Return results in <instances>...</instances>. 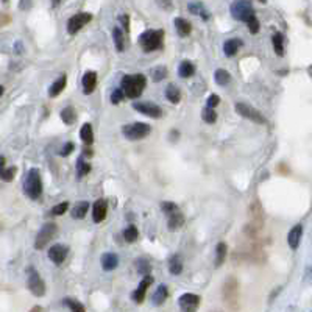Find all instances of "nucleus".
Wrapping results in <instances>:
<instances>
[{"mask_svg": "<svg viewBox=\"0 0 312 312\" xmlns=\"http://www.w3.org/2000/svg\"><path fill=\"white\" fill-rule=\"evenodd\" d=\"M147 80L142 74H134V75H125L122 78V92L128 98H138L140 97L142 90L146 89Z\"/></svg>", "mask_w": 312, "mask_h": 312, "instance_id": "nucleus-1", "label": "nucleus"}, {"mask_svg": "<svg viewBox=\"0 0 312 312\" xmlns=\"http://www.w3.org/2000/svg\"><path fill=\"white\" fill-rule=\"evenodd\" d=\"M24 192L28 198L38 200L42 194V180L38 168H30L24 181Z\"/></svg>", "mask_w": 312, "mask_h": 312, "instance_id": "nucleus-2", "label": "nucleus"}, {"mask_svg": "<svg viewBox=\"0 0 312 312\" xmlns=\"http://www.w3.org/2000/svg\"><path fill=\"white\" fill-rule=\"evenodd\" d=\"M164 32L162 30H147L139 36V44L144 52H153L162 47Z\"/></svg>", "mask_w": 312, "mask_h": 312, "instance_id": "nucleus-3", "label": "nucleus"}, {"mask_svg": "<svg viewBox=\"0 0 312 312\" xmlns=\"http://www.w3.org/2000/svg\"><path fill=\"white\" fill-rule=\"evenodd\" d=\"M152 128L148 124H144V122H134V124H130V125H124L122 126V134L130 139V140H139V139H144L150 134Z\"/></svg>", "mask_w": 312, "mask_h": 312, "instance_id": "nucleus-4", "label": "nucleus"}, {"mask_svg": "<svg viewBox=\"0 0 312 312\" xmlns=\"http://www.w3.org/2000/svg\"><path fill=\"white\" fill-rule=\"evenodd\" d=\"M231 14L234 19L248 22L254 16V10L252 6L250 0H234L231 5Z\"/></svg>", "mask_w": 312, "mask_h": 312, "instance_id": "nucleus-5", "label": "nucleus"}, {"mask_svg": "<svg viewBox=\"0 0 312 312\" xmlns=\"http://www.w3.org/2000/svg\"><path fill=\"white\" fill-rule=\"evenodd\" d=\"M56 231H58L56 224H52V222L44 224V225H42V228L39 230L38 236H36V240H34V248H36V250H42V248H46L47 244H48L52 239H54V238L56 236Z\"/></svg>", "mask_w": 312, "mask_h": 312, "instance_id": "nucleus-6", "label": "nucleus"}, {"mask_svg": "<svg viewBox=\"0 0 312 312\" xmlns=\"http://www.w3.org/2000/svg\"><path fill=\"white\" fill-rule=\"evenodd\" d=\"M224 300L225 303L231 308L236 309L238 302H239V286L236 278H228L224 284Z\"/></svg>", "mask_w": 312, "mask_h": 312, "instance_id": "nucleus-7", "label": "nucleus"}, {"mask_svg": "<svg viewBox=\"0 0 312 312\" xmlns=\"http://www.w3.org/2000/svg\"><path fill=\"white\" fill-rule=\"evenodd\" d=\"M27 284H28V289L32 290V294L34 296H44L46 295V284H44L41 275H39L33 267H28Z\"/></svg>", "mask_w": 312, "mask_h": 312, "instance_id": "nucleus-8", "label": "nucleus"}, {"mask_svg": "<svg viewBox=\"0 0 312 312\" xmlns=\"http://www.w3.org/2000/svg\"><path fill=\"white\" fill-rule=\"evenodd\" d=\"M234 110H236V112L242 117H245V119H248L254 124H259V125H264L266 124V119L264 116L259 112L258 110L248 106L246 103H236V106H234Z\"/></svg>", "mask_w": 312, "mask_h": 312, "instance_id": "nucleus-9", "label": "nucleus"}, {"mask_svg": "<svg viewBox=\"0 0 312 312\" xmlns=\"http://www.w3.org/2000/svg\"><path fill=\"white\" fill-rule=\"evenodd\" d=\"M133 108L142 114H146L148 117H153V119H160V117L162 116V110L154 105V103L152 102H138V103H133Z\"/></svg>", "mask_w": 312, "mask_h": 312, "instance_id": "nucleus-10", "label": "nucleus"}, {"mask_svg": "<svg viewBox=\"0 0 312 312\" xmlns=\"http://www.w3.org/2000/svg\"><path fill=\"white\" fill-rule=\"evenodd\" d=\"M92 19V16L89 14V12H78V14L72 16L68 22V32L70 34H75L76 32H80L84 25Z\"/></svg>", "mask_w": 312, "mask_h": 312, "instance_id": "nucleus-11", "label": "nucleus"}, {"mask_svg": "<svg viewBox=\"0 0 312 312\" xmlns=\"http://www.w3.org/2000/svg\"><path fill=\"white\" fill-rule=\"evenodd\" d=\"M178 303H180V308L183 312H195L200 304V296L195 294H184L180 296Z\"/></svg>", "mask_w": 312, "mask_h": 312, "instance_id": "nucleus-12", "label": "nucleus"}, {"mask_svg": "<svg viewBox=\"0 0 312 312\" xmlns=\"http://www.w3.org/2000/svg\"><path fill=\"white\" fill-rule=\"evenodd\" d=\"M68 256V246H64L61 244H56L54 245L52 248L48 250V258H50V261L52 262H55L56 266L62 264L64 262V259H66Z\"/></svg>", "mask_w": 312, "mask_h": 312, "instance_id": "nucleus-13", "label": "nucleus"}, {"mask_svg": "<svg viewBox=\"0 0 312 312\" xmlns=\"http://www.w3.org/2000/svg\"><path fill=\"white\" fill-rule=\"evenodd\" d=\"M106 212H108V204H106V202L105 200H97L96 203H94V208H92V220L96 224H100V222H103V220H105V217H106Z\"/></svg>", "mask_w": 312, "mask_h": 312, "instance_id": "nucleus-14", "label": "nucleus"}, {"mask_svg": "<svg viewBox=\"0 0 312 312\" xmlns=\"http://www.w3.org/2000/svg\"><path fill=\"white\" fill-rule=\"evenodd\" d=\"M302 238H303V225H295L288 234V244L292 250H296L300 246Z\"/></svg>", "mask_w": 312, "mask_h": 312, "instance_id": "nucleus-15", "label": "nucleus"}, {"mask_svg": "<svg viewBox=\"0 0 312 312\" xmlns=\"http://www.w3.org/2000/svg\"><path fill=\"white\" fill-rule=\"evenodd\" d=\"M153 282V278L150 275H146L144 280H142V282L139 284V288L133 292V300L136 303H142L146 298V294H147V289L150 288V284Z\"/></svg>", "mask_w": 312, "mask_h": 312, "instance_id": "nucleus-16", "label": "nucleus"}, {"mask_svg": "<svg viewBox=\"0 0 312 312\" xmlns=\"http://www.w3.org/2000/svg\"><path fill=\"white\" fill-rule=\"evenodd\" d=\"M183 224H184V216L180 212V210H175V211L167 214V225H168V230L170 231L181 228Z\"/></svg>", "mask_w": 312, "mask_h": 312, "instance_id": "nucleus-17", "label": "nucleus"}, {"mask_svg": "<svg viewBox=\"0 0 312 312\" xmlns=\"http://www.w3.org/2000/svg\"><path fill=\"white\" fill-rule=\"evenodd\" d=\"M97 86V74L92 72V70H89L83 75V92L86 96L89 94H92L94 92V89Z\"/></svg>", "mask_w": 312, "mask_h": 312, "instance_id": "nucleus-18", "label": "nucleus"}, {"mask_svg": "<svg viewBox=\"0 0 312 312\" xmlns=\"http://www.w3.org/2000/svg\"><path fill=\"white\" fill-rule=\"evenodd\" d=\"M117 266H119V258L114 253H105L102 256V267L105 268L106 272L114 270Z\"/></svg>", "mask_w": 312, "mask_h": 312, "instance_id": "nucleus-19", "label": "nucleus"}, {"mask_svg": "<svg viewBox=\"0 0 312 312\" xmlns=\"http://www.w3.org/2000/svg\"><path fill=\"white\" fill-rule=\"evenodd\" d=\"M66 84H68V76L66 75H62V76H60L58 80L50 86V89H48V96L50 97H58L62 90H64V88H66Z\"/></svg>", "mask_w": 312, "mask_h": 312, "instance_id": "nucleus-20", "label": "nucleus"}, {"mask_svg": "<svg viewBox=\"0 0 312 312\" xmlns=\"http://www.w3.org/2000/svg\"><path fill=\"white\" fill-rule=\"evenodd\" d=\"M6 160L4 158V156H0V178H2L4 181H11L12 178H14V174H16V167H10L6 168Z\"/></svg>", "mask_w": 312, "mask_h": 312, "instance_id": "nucleus-21", "label": "nucleus"}, {"mask_svg": "<svg viewBox=\"0 0 312 312\" xmlns=\"http://www.w3.org/2000/svg\"><path fill=\"white\" fill-rule=\"evenodd\" d=\"M167 295H168V290H167L166 286H164V284L158 286V289H156L154 294L152 295V302H153V304L161 306V304L167 300Z\"/></svg>", "mask_w": 312, "mask_h": 312, "instance_id": "nucleus-22", "label": "nucleus"}, {"mask_svg": "<svg viewBox=\"0 0 312 312\" xmlns=\"http://www.w3.org/2000/svg\"><path fill=\"white\" fill-rule=\"evenodd\" d=\"M88 210H89V202H78L74 208H72V217L74 218H78L82 220L84 218V216L88 214Z\"/></svg>", "mask_w": 312, "mask_h": 312, "instance_id": "nucleus-23", "label": "nucleus"}, {"mask_svg": "<svg viewBox=\"0 0 312 312\" xmlns=\"http://www.w3.org/2000/svg\"><path fill=\"white\" fill-rule=\"evenodd\" d=\"M240 46H242L240 39H228V41L224 44V52H225V55H226V56H234V55L238 54V50H239Z\"/></svg>", "mask_w": 312, "mask_h": 312, "instance_id": "nucleus-24", "label": "nucleus"}, {"mask_svg": "<svg viewBox=\"0 0 312 312\" xmlns=\"http://www.w3.org/2000/svg\"><path fill=\"white\" fill-rule=\"evenodd\" d=\"M168 270H170L172 275H180V273L183 272V259H181L180 254H175L170 258V261H168Z\"/></svg>", "mask_w": 312, "mask_h": 312, "instance_id": "nucleus-25", "label": "nucleus"}, {"mask_svg": "<svg viewBox=\"0 0 312 312\" xmlns=\"http://www.w3.org/2000/svg\"><path fill=\"white\" fill-rule=\"evenodd\" d=\"M80 138L84 142L86 146H90L94 142V132H92V126L90 124H84L80 130Z\"/></svg>", "mask_w": 312, "mask_h": 312, "instance_id": "nucleus-26", "label": "nucleus"}, {"mask_svg": "<svg viewBox=\"0 0 312 312\" xmlns=\"http://www.w3.org/2000/svg\"><path fill=\"white\" fill-rule=\"evenodd\" d=\"M166 97L170 103H175L176 105V103H180V100H181V90L175 84H168L166 89Z\"/></svg>", "mask_w": 312, "mask_h": 312, "instance_id": "nucleus-27", "label": "nucleus"}, {"mask_svg": "<svg viewBox=\"0 0 312 312\" xmlns=\"http://www.w3.org/2000/svg\"><path fill=\"white\" fill-rule=\"evenodd\" d=\"M195 74V66L190 61H183L178 68V75L181 78H189Z\"/></svg>", "mask_w": 312, "mask_h": 312, "instance_id": "nucleus-28", "label": "nucleus"}, {"mask_svg": "<svg viewBox=\"0 0 312 312\" xmlns=\"http://www.w3.org/2000/svg\"><path fill=\"white\" fill-rule=\"evenodd\" d=\"M272 42H273V50H275V54L278 56H282L284 55V36L281 33H275L272 38Z\"/></svg>", "mask_w": 312, "mask_h": 312, "instance_id": "nucleus-29", "label": "nucleus"}, {"mask_svg": "<svg viewBox=\"0 0 312 312\" xmlns=\"http://www.w3.org/2000/svg\"><path fill=\"white\" fill-rule=\"evenodd\" d=\"M61 119H62V122L66 124V125L75 124V120H76V111H75L72 106L64 108V110L61 111Z\"/></svg>", "mask_w": 312, "mask_h": 312, "instance_id": "nucleus-30", "label": "nucleus"}, {"mask_svg": "<svg viewBox=\"0 0 312 312\" xmlns=\"http://www.w3.org/2000/svg\"><path fill=\"white\" fill-rule=\"evenodd\" d=\"M226 259V244L220 242L216 248V267H220Z\"/></svg>", "mask_w": 312, "mask_h": 312, "instance_id": "nucleus-31", "label": "nucleus"}, {"mask_svg": "<svg viewBox=\"0 0 312 312\" xmlns=\"http://www.w3.org/2000/svg\"><path fill=\"white\" fill-rule=\"evenodd\" d=\"M175 27H176V32L180 33V36H188L192 30L190 24L184 19H181V18L175 19Z\"/></svg>", "mask_w": 312, "mask_h": 312, "instance_id": "nucleus-32", "label": "nucleus"}, {"mask_svg": "<svg viewBox=\"0 0 312 312\" xmlns=\"http://www.w3.org/2000/svg\"><path fill=\"white\" fill-rule=\"evenodd\" d=\"M112 39H114V44L117 47V50L119 52H124L125 50V38H124V33L120 28H114L112 30Z\"/></svg>", "mask_w": 312, "mask_h": 312, "instance_id": "nucleus-33", "label": "nucleus"}, {"mask_svg": "<svg viewBox=\"0 0 312 312\" xmlns=\"http://www.w3.org/2000/svg\"><path fill=\"white\" fill-rule=\"evenodd\" d=\"M138 238H139V231H138V228L134 225H130V226L125 228V231H124V239L126 242L133 244V242L138 240Z\"/></svg>", "mask_w": 312, "mask_h": 312, "instance_id": "nucleus-34", "label": "nucleus"}, {"mask_svg": "<svg viewBox=\"0 0 312 312\" xmlns=\"http://www.w3.org/2000/svg\"><path fill=\"white\" fill-rule=\"evenodd\" d=\"M214 78H216V83H217L218 86H226V84L231 82V75H230L226 70H224V69L216 70Z\"/></svg>", "mask_w": 312, "mask_h": 312, "instance_id": "nucleus-35", "label": "nucleus"}, {"mask_svg": "<svg viewBox=\"0 0 312 312\" xmlns=\"http://www.w3.org/2000/svg\"><path fill=\"white\" fill-rule=\"evenodd\" d=\"M89 170H90V166H89V162H86L83 158H80L76 161V175L78 176H84V175H88L89 174Z\"/></svg>", "mask_w": 312, "mask_h": 312, "instance_id": "nucleus-36", "label": "nucleus"}, {"mask_svg": "<svg viewBox=\"0 0 312 312\" xmlns=\"http://www.w3.org/2000/svg\"><path fill=\"white\" fill-rule=\"evenodd\" d=\"M136 266H138V272L140 273V275H148V272L152 270V266H150V262H148V259H138L136 261Z\"/></svg>", "mask_w": 312, "mask_h": 312, "instance_id": "nucleus-37", "label": "nucleus"}, {"mask_svg": "<svg viewBox=\"0 0 312 312\" xmlns=\"http://www.w3.org/2000/svg\"><path fill=\"white\" fill-rule=\"evenodd\" d=\"M202 117H203V120L206 124H216V120H217V112L212 108H206L202 112Z\"/></svg>", "mask_w": 312, "mask_h": 312, "instance_id": "nucleus-38", "label": "nucleus"}, {"mask_svg": "<svg viewBox=\"0 0 312 312\" xmlns=\"http://www.w3.org/2000/svg\"><path fill=\"white\" fill-rule=\"evenodd\" d=\"M166 75H167V69H166L164 66L156 68V69H153V72H152V76H153V80H154V82H161Z\"/></svg>", "mask_w": 312, "mask_h": 312, "instance_id": "nucleus-39", "label": "nucleus"}, {"mask_svg": "<svg viewBox=\"0 0 312 312\" xmlns=\"http://www.w3.org/2000/svg\"><path fill=\"white\" fill-rule=\"evenodd\" d=\"M68 210H69V203L68 202H62V203L56 204L55 208H52V214H54V216H62Z\"/></svg>", "mask_w": 312, "mask_h": 312, "instance_id": "nucleus-40", "label": "nucleus"}, {"mask_svg": "<svg viewBox=\"0 0 312 312\" xmlns=\"http://www.w3.org/2000/svg\"><path fill=\"white\" fill-rule=\"evenodd\" d=\"M64 303H66V304L70 308L72 312H84L83 304H82V303H78V302H75V300H70V298H68V300H64Z\"/></svg>", "mask_w": 312, "mask_h": 312, "instance_id": "nucleus-41", "label": "nucleus"}, {"mask_svg": "<svg viewBox=\"0 0 312 312\" xmlns=\"http://www.w3.org/2000/svg\"><path fill=\"white\" fill-rule=\"evenodd\" d=\"M124 92H122V89H114L112 90V94H111V102L114 103V105H119V103L124 100Z\"/></svg>", "mask_w": 312, "mask_h": 312, "instance_id": "nucleus-42", "label": "nucleus"}, {"mask_svg": "<svg viewBox=\"0 0 312 312\" xmlns=\"http://www.w3.org/2000/svg\"><path fill=\"white\" fill-rule=\"evenodd\" d=\"M246 24H248V30H250V33L256 34V33L259 32V20L256 19V16H253Z\"/></svg>", "mask_w": 312, "mask_h": 312, "instance_id": "nucleus-43", "label": "nucleus"}, {"mask_svg": "<svg viewBox=\"0 0 312 312\" xmlns=\"http://www.w3.org/2000/svg\"><path fill=\"white\" fill-rule=\"evenodd\" d=\"M161 210H162L166 214H168V212H172V211L178 210V206H176L175 203H172V202H162V203H161Z\"/></svg>", "mask_w": 312, "mask_h": 312, "instance_id": "nucleus-44", "label": "nucleus"}, {"mask_svg": "<svg viewBox=\"0 0 312 312\" xmlns=\"http://www.w3.org/2000/svg\"><path fill=\"white\" fill-rule=\"evenodd\" d=\"M189 11L194 12V14H203V12H206L204 8L200 4H192V5H189Z\"/></svg>", "mask_w": 312, "mask_h": 312, "instance_id": "nucleus-45", "label": "nucleus"}, {"mask_svg": "<svg viewBox=\"0 0 312 312\" xmlns=\"http://www.w3.org/2000/svg\"><path fill=\"white\" fill-rule=\"evenodd\" d=\"M220 103V97L218 96H216V94H212V96H210V98H208V108H216L217 105Z\"/></svg>", "mask_w": 312, "mask_h": 312, "instance_id": "nucleus-46", "label": "nucleus"}, {"mask_svg": "<svg viewBox=\"0 0 312 312\" xmlns=\"http://www.w3.org/2000/svg\"><path fill=\"white\" fill-rule=\"evenodd\" d=\"M74 148H75V146L72 144V142H68V144L61 148V156H69L74 152Z\"/></svg>", "mask_w": 312, "mask_h": 312, "instance_id": "nucleus-47", "label": "nucleus"}, {"mask_svg": "<svg viewBox=\"0 0 312 312\" xmlns=\"http://www.w3.org/2000/svg\"><path fill=\"white\" fill-rule=\"evenodd\" d=\"M158 4L161 8H166V10H170L172 8V2L170 0H158Z\"/></svg>", "mask_w": 312, "mask_h": 312, "instance_id": "nucleus-48", "label": "nucleus"}, {"mask_svg": "<svg viewBox=\"0 0 312 312\" xmlns=\"http://www.w3.org/2000/svg\"><path fill=\"white\" fill-rule=\"evenodd\" d=\"M32 5V0H20V10H27Z\"/></svg>", "mask_w": 312, "mask_h": 312, "instance_id": "nucleus-49", "label": "nucleus"}, {"mask_svg": "<svg viewBox=\"0 0 312 312\" xmlns=\"http://www.w3.org/2000/svg\"><path fill=\"white\" fill-rule=\"evenodd\" d=\"M120 22L124 24V27L126 28V32H128V27H130V19H128V16H120Z\"/></svg>", "mask_w": 312, "mask_h": 312, "instance_id": "nucleus-50", "label": "nucleus"}, {"mask_svg": "<svg viewBox=\"0 0 312 312\" xmlns=\"http://www.w3.org/2000/svg\"><path fill=\"white\" fill-rule=\"evenodd\" d=\"M83 153H84V156H92V150H90V148H89V150H88V148H84V150H83Z\"/></svg>", "mask_w": 312, "mask_h": 312, "instance_id": "nucleus-51", "label": "nucleus"}, {"mask_svg": "<svg viewBox=\"0 0 312 312\" xmlns=\"http://www.w3.org/2000/svg\"><path fill=\"white\" fill-rule=\"evenodd\" d=\"M30 312H42V310H41V308H39V306H34Z\"/></svg>", "mask_w": 312, "mask_h": 312, "instance_id": "nucleus-52", "label": "nucleus"}, {"mask_svg": "<svg viewBox=\"0 0 312 312\" xmlns=\"http://www.w3.org/2000/svg\"><path fill=\"white\" fill-rule=\"evenodd\" d=\"M58 4H60V0H54V6H58Z\"/></svg>", "mask_w": 312, "mask_h": 312, "instance_id": "nucleus-53", "label": "nucleus"}, {"mask_svg": "<svg viewBox=\"0 0 312 312\" xmlns=\"http://www.w3.org/2000/svg\"><path fill=\"white\" fill-rule=\"evenodd\" d=\"M4 94V86H0V96Z\"/></svg>", "mask_w": 312, "mask_h": 312, "instance_id": "nucleus-54", "label": "nucleus"}, {"mask_svg": "<svg viewBox=\"0 0 312 312\" xmlns=\"http://www.w3.org/2000/svg\"><path fill=\"white\" fill-rule=\"evenodd\" d=\"M2 2H8V0H2Z\"/></svg>", "mask_w": 312, "mask_h": 312, "instance_id": "nucleus-55", "label": "nucleus"}, {"mask_svg": "<svg viewBox=\"0 0 312 312\" xmlns=\"http://www.w3.org/2000/svg\"><path fill=\"white\" fill-rule=\"evenodd\" d=\"M261 2H266V0H261Z\"/></svg>", "mask_w": 312, "mask_h": 312, "instance_id": "nucleus-56", "label": "nucleus"}]
</instances>
